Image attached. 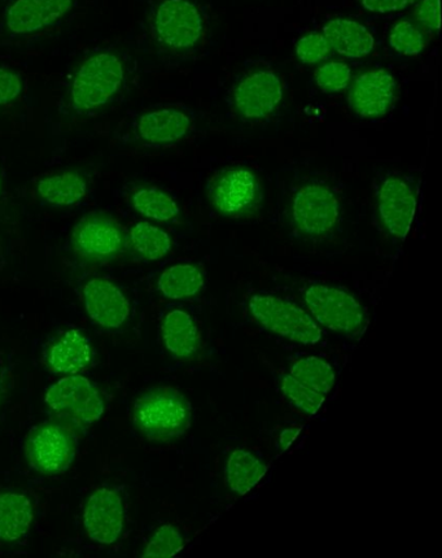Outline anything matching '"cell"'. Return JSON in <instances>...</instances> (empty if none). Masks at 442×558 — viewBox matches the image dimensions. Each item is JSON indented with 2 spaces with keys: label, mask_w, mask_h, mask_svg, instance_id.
<instances>
[{
  "label": "cell",
  "mask_w": 442,
  "mask_h": 558,
  "mask_svg": "<svg viewBox=\"0 0 442 558\" xmlns=\"http://www.w3.org/2000/svg\"><path fill=\"white\" fill-rule=\"evenodd\" d=\"M39 199L52 207L76 206L87 194L84 174L65 170L45 177L37 183Z\"/></svg>",
  "instance_id": "cell-21"
},
{
  "label": "cell",
  "mask_w": 442,
  "mask_h": 558,
  "mask_svg": "<svg viewBox=\"0 0 442 558\" xmlns=\"http://www.w3.org/2000/svg\"><path fill=\"white\" fill-rule=\"evenodd\" d=\"M34 520L28 496L15 492L0 493V541L17 542L29 533Z\"/></svg>",
  "instance_id": "cell-22"
},
{
  "label": "cell",
  "mask_w": 442,
  "mask_h": 558,
  "mask_svg": "<svg viewBox=\"0 0 442 558\" xmlns=\"http://www.w3.org/2000/svg\"><path fill=\"white\" fill-rule=\"evenodd\" d=\"M46 404L61 420L77 426L95 424L103 416L105 400L90 379L67 376L58 380L46 392Z\"/></svg>",
  "instance_id": "cell-7"
},
{
  "label": "cell",
  "mask_w": 442,
  "mask_h": 558,
  "mask_svg": "<svg viewBox=\"0 0 442 558\" xmlns=\"http://www.w3.org/2000/svg\"><path fill=\"white\" fill-rule=\"evenodd\" d=\"M128 246L147 262H158L172 250V240L165 230L148 222L135 223L126 236Z\"/></svg>",
  "instance_id": "cell-25"
},
{
  "label": "cell",
  "mask_w": 442,
  "mask_h": 558,
  "mask_svg": "<svg viewBox=\"0 0 442 558\" xmlns=\"http://www.w3.org/2000/svg\"><path fill=\"white\" fill-rule=\"evenodd\" d=\"M331 46L323 34L310 33L298 40L296 57L304 64H317L331 56Z\"/></svg>",
  "instance_id": "cell-32"
},
{
  "label": "cell",
  "mask_w": 442,
  "mask_h": 558,
  "mask_svg": "<svg viewBox=\"0 0 442 558\" xmlns=\"http://www.w3.org/2000/svg\"><path fill=\"white\" fill-rule=\"evenodd\" d=\"M161 337L170 355L179 360H193L201 351L199 328L187 312L173 310L161 323Z\"/></svg>",
  "instance_id": "cell-19"
},
{
  "label": "cell",
  "mask_w": 442,
  "mask_h": 558,
  "mask_svg": "<svg viewBox=\"0 0 442 558\" xmlns=\"http://www.w3.org/2000/svg\"><path fill=\"white\" fill-rule=\"evenodd\" d=\"M192 125L187 113L175 108H162L140 116L137 134L148 145H172L185 138Z\"/></svg>",
  "instance_id": "cell-17"
},
{
  "label": "cell",
  "mask_w": 442,
  "mask_h": 558,
  "mask_svg": "<svg viewBox=\"0 0 442 558\" xmlns=\"http://www.w3.org/2000/svg\"><path fill=\"white\" fill-rule=\"evenodd\" d=\"M251 317L273 335L290 342L312 345L321 342L323 332L308 312L285 299L268 294L250 298Z\"/></svg>",
  "instance_id": "cell-4"
},
{
  "label": "cell",
  "mask_w": 442,
  "mask_h": 558,
  "mask_svg": "<svg viewBox=\"0 0 442 558\" xmlns=\"http://www.w3.org/2000/svg\"><path fill=\"white\" fill-rule=\"evenodd\" d=\"M378 210L388 233L397 240H404L409 234L417 210V195L401 177H390L380 186Z\"/></svg>",
  "instance_id": "cell-14"
},
{
  "label": "cell",
  "mask_w": 442,
  "mask_h": 558,
  "mask_svg": "<svg viewBox=\"0 0 442 558\" xmlns=\"http://www.w3.org/2000/svg\"><path fill=\"white\" fill-rule=\"evenodd\" d=\"M206 286V275L195 264H175L159 277L158 289L170 301L194 298Z\"/></svg>",
  "instance_id": "cell-24"
},
{
  "label": "cell",
  "mask_w": 442,
  "mask_h": 558,
  "mask_svg": "<svg viewBox=\"0 0 442 558\" xmlns=\"http://www.w3.org/2000/svg\"><path fill=\"white\" fill-rule=\"evenodd\" d=\"M22 76L9 68L0 66V107L11 105L23 94Z\"/></svg>",
  "instance_id": "cell-33"
},
{
  "label": "cell",
  "mask_w": 442,
  "mask_h": 558,
  "mask_svg": "<svg viewBox=\"0 0 442 558\" xmlns=\"http://www.w3.org/2000/svg\"><path fill=\"white\" fill-rule=\"evenodd\" d=\"M226 482L231 492L247 495L268 473V465L246 449H235L226 461Z\"/></svg>",
  "instance_id": "cell-23"
},
{
  "label": "cell",
  "mask_w": 442,
  "mask_h": 558,
  "mask_svg": "<svg viewBox=\"0 0 442 558\" xmlns=\"http://www.w3.org/2000/svg\"><path fill=\"white\" fill-rule=\"evenodd\" d=\"M303 430V426H291L287 428H284V430L279 435L278 445L279 448L282 449V451H287V449L294 444V441L297 439L298 435H300Z\"/></svg>",
  "instance_id": "cell-36"
},
{
  "label": "cell",
  "mask_w": 442,
  "mask_h": 558,
  "mask_svg": "<svg viewBox=\"0 0 442 558\" xmlns=\"http://www.w3.org/2000/svg\"><path fill=\"white\" fill-rule=\"evenodd\" d=\"M134 426L151 441H172L183 437L193 424V407L181 391L156 386L135 400Z\"/></svg>",
  "instance_id": "cell-1"
},
{
  "label": "cell",
  "mask_w": 442,
  "mask_h": 558,
  "mask_svg": "<svg viewBox=\"0 0 442 558\" xmlns=\"http://www.w3.org/2000/svg\"><path fill=\"white\" fill-rule=\"evenodd\" d=\"M304 302L316 323L346 337L364 335L367 317L363 305L345 290L329 284H311L304 291Z\"/></svg>",
  "instance_id": "cell-3"
},
{
  "label": "cell",
  "mask_w": 442,
  "mask_h": 558,
  "mask_svg": "<svg viewBox=\"0 0 442 558\" xmlns=\"http://www.w3.org/2000/svg\"><path fill=\"white\" fill-rule=\"evenodd\" d=\"M390 45L401 56L415 57L426 49L427 37L417 24L403 20L393 25Z\"/></svg>",
  "instance_id": "cell-28"
},
{
  "label": "cell",
  "mask_w": 442,
  "mask_h": 558,
  "mask_svg": "<svg viewBox=\"0 0 442 558\" xmlns=\"http://www.w3.org/2000/svg\"><path fill=\"white\" fill-rule=\"evenodd\" d=\"M93 360L90 340L78 330H66L56 339L46 353V364L59 374H77Z\"/></svg>",
  "instance_id": "cell-18"
},
{
  "label": "cell",
  "mask_w": 442,
  "mask_h": 558,
  "mask_svg": "<svg viewBox=\"0 0 442 558\" xmlns=\"http://www.w3.org/2000/svg\"><path fill=\"white\" fill-rule=\"evenodd\" d=\"M0 193H2V179H0Z\"/></svg>",
  "instance_id": "cell-37"
},
{
  "label": "cell",
  "mask_w": 442,
  "mask_h": 558,
  "mask_svg": "<svg viewBox=\"0 0 442 558\" xmlns=\"http://www.w3.org/2000/svg\"><path fill=\"white\" fill-rule=\"evenodd\" d=\"M84 525L88 537L103 546L120 539L125 526V507L114 489L100 487L88 496L84 509Z\"/></svg>",
  "instance_id": "cell-11"
},
{
  "label": "cell",
  "mask_w": 442,
  "mask_h": 558,
  "mask_svg": "<svg viewBox=\"0 0 442 558\" xmlns=\"http://www.w3.org/2000/svg\"><path fill=\"white\" fill-rule=\"evenodd\" d=\"M396 80L385 70L367 71L355 80L349 106L360 118L377 119L390 112L396 99Z\"/></svg>",
  "instance_id": "cell-13"
},
{
  "label": "cell",
  "mask_w": 442,
  "mask_h": 558,
  "mask_svg": "<svg viewBox=\"0 0 442 558\" xmlns=\"http://www.w3.org/2000/svg\"><path fill=\"white\" fill-rule=\"evenodd\" d=\"M132 206L146 219L170 222L181 214L179 203L158 187H140L132 195Z\"/></svg>",
  "instance_id": "cell-26"
},
{
  "label": "cell",
  "mask_w": 442,
  "mask_h": 558,
  "mask_svg": "<svg viewBox=\"0 0 442 558\" xmlns=\"http://www.w3.org/2000/svg\"><path fill=\"white\" fill-rule=\"evenodd\" d=\"M152 32L169 50H192L202 38L201 13L189 0H164L154 13Z\"/></svg>",
  "instance_id": "cell-9"
},
{
  "label": "cell",
  "mask_w": 442,
  "mask_h": 558,
  "mask_svg": "<svg viewBox=\"0 0 442 558\" xmlns=\"http://www.w3.org/2000/svg\"><path fill=\"white\" fill-rule=\"evenodd\" d=\"M340 215L342 208L337 196L324 183H308L292 197L291 222L305 236L330 234L337 227Z\"/></svg>",
  "instance_id": "cell-8"
},
{
  "label": "cell",
  "mask_w": 442,
  "mask_h": 558,
  "mask_svg": "<svg viewBox=\"0 0 442 558\" xmlns=\"http://www.w3.org/2000/svg\"><path fill=\"white\" fill-rule=\"evenodd\" d=\"M207 194L217 213L233 219L255 214L263 199L260 179L242 167L216 173L208 182Z\"/></svg>",
  "instance_id": "cell-6"
},
{
  "label": "cell",
  "mask_w": 442,
  "mask_h": 558,
  "mask_svg": "<svg viewBox=\"0 0 442 558\" xmlns=\"http://www.w3.org/2000/svg\"><path fill=\"white\" fill-rule=\"evenodd\" d=\"M323 36L332 50L349 59L370 56L376 47L372 33L363 24L348 19L331 20L324 25Z\"/></svg>",
  "instance_id": "cell-20"
},
{
  "label": "cell",
  "mask_w": 442,
  "mask_h": 558,
  "mask_svg": "<svg viewBox=\"0 0 442 558\" xmlns=\"http://www.w3.org/2000/svg\"><path fill=\"white\" fill-rule=\"evenodd\" d=\"M316 83L324 93H339L348 87L352 80L351 68L339 61H330L318 68Z\"/></svg>",
  "instance_id": "cell-31"
},
{
  "label": "cell",
  "mask_w": 442,
  "mask_h": 558,
  "mask_svg": "<svg viewBox=\"0 0 442 558\" xmlns=\"http://www.w3.org/2000/svg\"><path fill=\"white\" fill-rule=\"evenodd\" d=\"M418 22L430 32H438L440 29V0H421L417 12Z\"/></svg>",
  "instance_id": "cell-34"
},
{
  "label": "cell",
  "mask_w": 442,
  "mask_h": 558,
  "mask_svg": "<svg viewBox=\"0 0 442 558\" xmlns=\"http://www.w3.org/2000/svg\"><path fill=\"white\" fill-rule=\"evenodd\" d=\"M77 435L70 425L44 422L26 439L25 454L33 471L58 475L67 471L76 459Z\"/></svg>",
  "instance_id": "cell-5"
},
{
  "label": "cell",
  "mask_w": 442,
  "mask_h": 558,
  "mask_svg": "<svg viewBox=\"0 0 442 558\" xmlns=\"http://www.w3.org/2000/svg\"><path fill=\"white\" fill-rule=\"evenodd\" d=\"M290 376L324 397L331 392L336 380V374L331 364L316 356L297 360L291 367Z\"/></svg>",
  "instance_id": "cell-27"
},
{
  "label": "cell",
  "mask_w": 442,
  "mask_h": 558,
  "mask_svg": "<svg viewBox=\"0 0 442 558\" xmlns=\"http://www.w3.org/2000/svg\"><path fill=\"white\" fill-rule=\"evenodd\" d=\"M282 391L298 411L309 414V416L318 413L326 400L324 395L297 383V380L292 378L290 374L282 379Z\"/></svg>",
  "instance_id": "cell-30"
},
{
  "label": "cell",
  "mask_w": 442,
  "mask_h": 558,
  "mask_svg": "<svg viewBox=\"0 0 442 558\" xmlns=\"http://www.w3.org/2000/svg\"><path fill=\"white\" fill-rule=\"evenodd\" d=\"M283 99L281 78L271 71H257L244 77L234 92V105L244 119L261 120L273 113Z\"/></svg>",
  "instance_id": "cell-12"
},
{
  "label": "cell",
  "mask_w": 442,
  "mask_h": 558,
  "mask_svg": "<svg viewBox=\"0 0 442 558\" xmlns=\"http://www.w3.org/2000/svg\"><path fill=\"white\" fill-rule=\"evenodd\" d=\"M185 537L181 531L173 525H162L155 531L151 539H149L145 554V558H169L174 557L185 548Z\"/></svg>",
  "instance_id": "cell-29"
},
{
  "label": "cell",
  "mask_w": 442,
  "mask_h": 558,
  "mask_svg": "<svg viewBox=\"0 0 442 558\" xmlns=\"http://www.w3.org/2000/svg\"><path fill=\"white\" fill-rule=\"evenodd\" d=\"M417 0H360L364 9L376 13H391L407 9Z\"/></svg>",
  "instance_id": "cell-35"
},
{
  "label": "cell",
  "mask_w": 442,
  "mask_h": 558,
  "mask_svg": "<svg viewBox=\"0 0 442 558\" xmlns=\"http://www.w3.org/2000/svg\"><path fill=\"white\" fill-rule=\"evenodd\" d=\"M72 247L88 262H106L125 247L126 236L118 221L105 214L84 217L72 231Z\"/></svg>",
  "instance_id": "cell-10"
},
{
  "label": "cell",
  "mask_w": 442,
  "mask_h": 558,
  "mask_svg": "<svg viewBox=\"0 0 442 558\" xmlns=\"http://www.w3.org/2000/svg\"><path fill=\"white\" fill-rule=\"evenodd\" d=\"M73 0H15L4 15V28L12 36H28L49 28L72 10Z\"/></svg>",
  "instance_id": "cell-16"
},
{
  "label": "cell",
  "mask_w": 442,
  "mask_h": 558,
  "mask_svg": "<svg viewBox=\"0 0 442 558\" xmlns=\"http://www.w3.org/2000/svg\"><path fill=\"white\" fill-rule=\"evenodd\" d=\"M87 315L101 328L118 330L131 316V303L119 286L106 278L95 277L84 286Z\"/></svg>",
  "instance_id": "cell-15"
},
{
  "label": "cell",
  "mask_w": 442,
  "mask_h": 558,
  "mask_svg": "<svg viewBox=\"0 0 442 558\" xmlns=\"http://www.w3.org/2000/svg\"><path fill=\"white\" fill-rule=\"evenodd\" d=\"M125 81L124 61L118 53L101 51L88 57L74 73L67 104L76 113H88L110 104Z\"/></svg>",
  "instance_id": "cell-2"
}]
</instances>
